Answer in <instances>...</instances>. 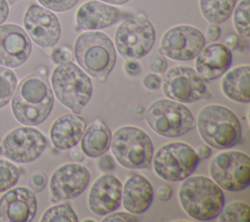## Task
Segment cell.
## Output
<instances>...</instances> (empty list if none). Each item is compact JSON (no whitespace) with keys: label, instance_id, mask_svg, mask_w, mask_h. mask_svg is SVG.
I'll use <instances>...</instances> for the list:
<instances>
[{"label":"cell","instance_id":"obj_18","mask_svg":"<svg viewBox=\"0 0 250 222\" xmlns=\"http://www.w3.org/2000/svg\"><path fill=\"white\" fill-rule=\"evenodd\" d=\"M122 184L114 175L106 173L91 186L88 194L90 210L99 216H104L115 211L121 202Z\"/></svg>","mask_w":250,"mask_h":222},{"label":"cell","instance_id":"obj_27","mask_svg":"<svg viewBox=\"0 0 250 222\" xmlns=\"http://www.w3.org/2000/svg\"><path fill=\"white\" fill-rule=\"evenodd\" d=\"M18 85L16 73L0 66V109L4 108L12 99Z\"/></svg>","mask_w":250,"mask_h":222},{"label":"cell","instance_id":"obj_22","mask_svg":"<svg viewBox=\"0 0 250 222\" xmlns=\"http://www.w3.org/2000/svg\"><path fill=\"white\" fill-rule=\"evenodd\" d=\"M86 129L85 120L72 113L59 116L51 125L50 139L53 146L61 151L73 148Z\"/></svg>","mask_w":250,"mask_h":222},{"label":"cell","instance_id":"obj_11","mask_svg":"<svg viewBox=\"0 0 250 222\" xmlns=\"http://www.w3.org/2000/svg\"><path fill=\"white\" fill-rule=\"evenodd\" d=\"M166 97L180 103H192L204 98L207 87L198 72L188 66L171 67L162 80Z\"/></svg>","mask_w":250,"mask_h":222},{"label":"cell","instance_id":"obj_29","mask_svg":"<svg viewBox=\"0 0 250 222\" xmlns=\"http://www.w3.org/2000/svg\"><path fill=\"white\" fill-rule=\"evenodd\" d=\"M249 9L250 0H241L236 8L233 9V25L237 33L245 39H248L250 36Z\"/></svg>","mask_w":250,"mask_h":222},{"label":"cell","instance_id":"obj_5","mask_svg":"<svg viewBox=\"0 0 250 222\" xmlns=\"http://www.w3.org/2000/svg\"><path fill=\"white\" fill-rule=\"evenodd\" d=\"M51 84L59 102L74 113H79L83 110L93 93L90 77L71 61L55 67Z\"/></svg>","mask_w":250,"mask_h":222},{"label":"cell","instance_id":"obj_17","mask_svg":"<svg viewBox=\"0 0 250 222\" xmlns=\"http://www.w3.org/2000/svg\"><path fill=\"white\" fill-rule=\"evenodd\" d=\"M37 211L35 193L26 187L11 188L0 198V221L29 222Z\"/></svg>","mask_w":250,"mask_h":222},{"label":"cell","instance_id":"obj_38","mask_svg":"<svg viewBox=\"0 0 250 222\" xmlns=\"http://www.w3.org/2000/svg\"><path fill=\"white\" fill-rule=\"evenodd\" d=\"M124 68H125L126 73L129 76H133V77L138 76L142 71L141 65L138 62L133 61V60H128L124 65Z\"/></svg>","mask_w":250,"mask_h":222},{"label":"cell","instance_id":"obj_10","mask_svg":"<svg viewBox=\"0 0 250 222\" xmlns=\"http://www.w3.org/2000/svg\"><path fill=\"white\" fill-rule=\"evenodd\" d=\"M213 181L229 192H238L250 184V158L239 151H227L216 155L209 165Z\"/></svg>","mask_w":250,"mask_h":222},{"label":"cell","instance_id":"obj_42","mask_svg":"<svg viewBox=\"0 0 250 222\" xmlns=\"http://www.w3.org/2000/svg\"><path fill=\"white\" fill-rule=\"evenodd\" d=\"M10 12L9 4L7 0H0V24H3L8 19Z\"/></svg>","mask_w":250,"mask_h":222},{"label":"cell","instance_id":"obj_41","mask_svg":"<svg viewBox=\"0 0 250 222\" xmlns=\"http://www.w3.org/2000/svg\"><path fill=\"white\" fill-rule=\"evenodd\" d=\"M229 50H234L239 45V37L236 34H229L225 39L224 44Z\"/></svg>","mask_w":250,"mask_h":222},{"label":"cell","instance_id":"obj_14","mask_svg":"<svg viewBox=\"0 0 250 222\" xmlns=\"http://www.w3.org/2000/svg\"><path fill=\"white\" fill-rule=\"evenodd\" d=\"M90 171L79 162L65 163L58 167L49 182L51 197L55 200H67L79 197L90 183Z\"/></svg>","mask_w":250,"mask_h":222},{"label":"cell","instance_id":"obj_23","mask_svg":"<svg viewBox=\"0 0 250 222\" xmlns=\"http://www.w3.org/2000/svg\"><path fill=\"white\" fill-rule=\"evenodd\" d=\"M221 88L229 100L248 104L250 102V67L243 65L229 70L221 81Z\"/></svg>","mask_w":250,"mask_h":222},{"label":"cell","instance_id":"obj_2","mask_svg":"<svg viewBox=\"0 0 250 222\" xmlns=\"http://www.w3.org/2000/svg\"><path fill=\"white\" fill-rule=\"evenodd\" d=\"M179 200L185 212L198 221L215 219L225 205L222 189L202 175L184 179L179 189Z\"/></svg>","mask_w":250,"mask_h":222},{"label":"cell","instance_id":"obj_31","mask_svg":"<svg viewBox=\"0 0 250 222\" xmlns=\"http://www.w3.org/2000/svg\"><path fill=\"white\" fill-rule=\"evenodd\" d=\"M79 0H38L46 9L54 12H65L73 8Z\"/></svg>","mask_w":250,"mask_h":222},{"label":"cell","instance_id":"obj_25","mask_svg":"<svg viewBox=\"0 0 250 222\" xmlns=\"http://www.w3.org/2000/svg\"><path fill=\"white\" fill-rule=\"evenodd\" d=\"M236 0H199L202 16L210 23H223L232 14Z\"/></svg>","mask_w":250,"mask_h":222},{"label":"cell","instance_id":"obj_3","mask_svg":"<svg viewBox=\"0 0 250 222\" xmlns=\"http://www.w3.org/2000/svg\"><path fill=\"white\" fill-rule=\"evenodd\" d=\"M74 55L80 67L100 81H105L116 63L111 39L101 31L80 34L74 43Z\"/></svg>","mask_w":250,"mask_h":222},{"label":"cell","instance_id":"obj_36","mask_svg":"<svg viewBox=\"0 0 250 222\" xmlns=\"http://www.w3.org/2000/svg\"><path fill=\"white\" fill-rule=\"evenodd\" d=\"M143 84L148 90H157L161 85V77L157 73H148L144 77Z\"/></svg>","mask_w":250,"mask_h":222},{"label":"cell","instance_id":"obj_48","mask_svg":"<svg viewBox=\"0 0 250 222\" xmlns=\"http://www.w3.org/2000/svg\"><path fill=\"white\" fill-rule=\"evenodd\" d=\"M10 3H14V2H16V1H18V0H8Z\"/></svg>","mask_w":250,"mask_h":222},{"label":"cell","instance_id":"obj_21","mask_svg":"<svg viewBox=\"0 0 250 222\" xmlns=\"http://www.w3.org/2000/svg\"><path fill=\"white\" fill-rule=\"evenodd\" d=\"M153 200L150 182L141 174H132L122 186L121 200L124 208L133 214H141L148 209Z\"/></svg>","mask_w":250,"mask_h":222},{"label":"cell","instance_id":"obj_46","mask_svg":"<svg viewBox=\"0 0 250 222\" xmlns=\"http://www.w3.org/2000/svg\"><path fill=\"white\" fill-rule=\"evenodd\" d=\"M3 155V145H2V141L0 140V155Z\"/></svg>","mask_w":250,"mask_h":222},{"label":"cell","instance_id":"obj_34","mask_svg":"<svg viewBox=\"0 0 250 222\" xmlns=\"http://www.w3.org/2000/svg\"><path fill=\"white\" fill-rule=\"evenodd\" d=\"M72 59L71 50L68 47H59L56 48L52 53V60L55 64H62L66 62H70Z\"/></svg>","mask_w":250,"mask_h":222},{"label":"cell","instance_id":"obj_16","mask_svg":"<svg viewBox=\"0 0 250 222\" xmlns=\"http://www.w3.org/2000/svg\"><path fill=\"white\" fill-rule=\"evenodd\" d=\"M32 51L30 37L18 24H0V66L18 67L23 65Z\"/></svg>","mask_w":250,"mask_h":222},{"label":"cell","instance_id":"obj_8","mask_svg":"<svg viewBox=\"0 0 250 222\" xmlns=\"http://www.w3.org/2000/svg\"><path fill=\"white\" fill-rule=\"evenodd\" d=\"M114 41L122 58L141 59L151 50L155 41V29L146 15L137 14L118 25Z\"/></svg>","mask_w":250,"mask_h":222},{"label":"cell","instance_id":"obj_43","mask_svg":"<svg viewBox=\"0 0 250 222\" xmlns=\"http://www.w3.org/2000/svg\"><path fill=\"white\" fill-rule=\"evenodd\" d=\"M197 156L199 159H206L208 157L211 156L212 154V150L209 146L207 145H203V146H199L196 151H195Z\"/></svg>","mask_w":250,"mask_h":222},{"label":"cell","instance_id":"obj_32","mask_svg":"<svg viewBox=\"0 0 250 222\" xmlns=\"http://www.w3.org/2000/svg\"><path fill=\"white\" fill-rule=\"evenodd\" d=\"M148 67L155 73H164L167 69L168 63L164 55L160 52H153L149 55L147 61Z\"/></svg>","mask_w":250,"mask_h":222},{"label":"cell","instance_id":"obj_26","mask_svg":"<svg viewBox=\"0 0 250 222\" xmlns=\"http://www.w3.org/2000/svg\"><path fill=\"white\" fill-rule=\"evenodd\" d=\"M221 222H249L250 206L241 200H234L223 206L218 215Z\"/></svg>","mask_w":250,"mask_h":222},{"label":"cell","instance_id":"obj_19","mask_svg":"<svg viewBox=\"0 0 250 222\" xmlns=\"http://www.w3.org/2000/svg\"><path fill=\"white\" fill-rule=\"evenodd\" d=\"M121 18L120 10L98 0L82 4L76 12V23L83 30L103 29L116 23Z\"/></svg>","mask_w":250,"mask_h":222},{"label":"cell","instance_id":"obj_45","mask_svg":"<svg viewBox=\"0 0 250 222\" xmlns=\"http://www.w3.org/2000/svg\"><path fill=\"white\" fill-rule=\"evenodd\" d=\"M102 2H105L108 4H113V5H123L127 3L129 0H101Z\"/></svg>","mask_w":250,"mask_h":222},{"label":"cell","instance_id":"obj_15","mask_svg":"<svg viewBox=\"0 0 250 222\" xmlns=\"http://www.w3.org/2000/svg\"><path fill=\"white\" fill-rule=\"evenodd\" d=\"M23 26L28 36L40 47L55 46L61 37V23L58 17L50 10L32 4L23 17Z\"/></svg>","mask_w":250,"mask_h":222},{"label":"cell","instance_id":"obj_4","mask_svg":"<svg viewBox=\"0 0 250 222\" xmlns=\"http://www.w3.org/2000/svg\"><path fill=\"white\" fill-rule=\"evenodd\" d=\"M196 125L202 140L215 149H229L242 138L239 119L225 106L209 105L201 109Z\"/></svg>","mask_w":250,"mask_h":222},{"label":"cell","instance_id":"obj_28","mask_svg":"<svg viewBox=\"0 0 250 222\" xmlns=\"http://www.w3.org/2000/svg\"><path fill=\"white\" fill-rule=\"evenodd\" d=\"M41 222H77L78 217L68 203H60L49 207L42 215Z\"/></svg>","mask_w":250,"mask_h":222},{"label":"cell","instance_id":"obj_12","mask_svg":"<svg viewBox=\"0 0 250 222\" xmlns=\"http://www.w3.org/2000/svg\"><path fill=\"white\" fill-rule=\"evenodd\" d=\"M3 155L13 162L29 163L36 160L47 146L46 137L32 126H21L10 131L2 141Z\"/></svg>","mask_w":250,"mask_h":222},{"label":"cell","instance_id":"obj_13","mask_svg":"<svg viewBox=\"0 0 250 222\" xmlns=\"http://www.w3.org/2000/svg\"><path fill=\"white\" fill-rule=\"evenodd\" d=\"M205 47V37L196 27L187 24L169 28L161 38L159 52L175 61H190Z\"/></svg>","mask_w":250,"mask_h":222},{"label":"cell","instance_id":"obj_1","mask_svg":"<svg viewBox=\"0 0 250 222\" xmlns=\"http://www.w3.org/2000/svg\"><path fill=\"white\" fill-rule=\"evenodd\" d=\"M12 112L23 125L36 126L50 115L54 93L45 76L31 74L23 78L12 97Z\"/></svg>","mask_w":250,"mask_h":222},{"label":"cell","instance_id":"obj_20","mask_svg":"<svg viewBox=\"0 0 250 222\" xmlns=\"http://www.w3.org/2000/svg\"><path fill=\"white\" fill-rule=\"evenodd\" d=\"M232 56L224 44L213 43L204 47L196 56L195 70L206 80H214L223 75L230 67Z\"/></svg>","mask_w":250,"mask_h":222},{"label":"cell","instance_id":"obj_47","mask_svg":"<svg viewBox=\"0 0 250 222\" xmlns=\"http://www.w3.org/2000/svg\"><path fill=\"white\" fill-rule=\"evenodd\" d=\"M88 221H91V222H95V220H93V219H84V220H83V222H88Z\"/></svg>","mask_w":250,"mask_h":222},{"label":"cell","instance_id":"obj_35","mask_svg":"<svg viewBox=\"0 0 250 222\" xmlns=\"http://www.w3.org/2000/svg\"><path fill=\"white\" fill-rule=\"evenodd\" d=\"M104 222H117V221H139V219L131 212H123V211H118V212H110L106 214V216L103 219Z\"/></svg>","mask_w":250,"mask_h":222},{"label":"cell","instance_id":"obj_6","mask_svg":"<svg viewBox=\"0 0 250 222\" xmlns=\"http://www.w3.org/2000/svg\"><path fill=\"white\" fill-rule=\"evenodd\" d=\"M110 148L118 163L126 168L141 169L151 164L153 155L151 139L139 127L118 128L111 137Z\"/></svg>","mask_w":250,"mask_h":222},{"label":"cell","instance_id":"obj_33","mask_svg":"<svg viewBox=\"0 0 250 222\" xmlns=\"http://www.w3.org/2000/svg\"><path fill=\"white\" fill-rule=\"evenodd\" d=\"M28 186L31 191L34 193L42 192L47 186V176L43 172L34 173L28 181Z\"/></svg>","mask_w":250,"mask_h":222},{"label":"cell","instance_id":"obj_9","mask_svg":"<svg viewBox=\"0 0 250 222\" xmlns=\"http://www.w3.org/2000/svg\"><path fill=\"white\" fill-rule=\"evenodd\" d=\"M154 172L166 181L176 182L188 177L196 169L199 158L195 151L183 142H171L152 155Z\"/></svg>","mask_w":250,"mask_h":222},{"label":"cell","instance_id":"obj_39","mask_svg":"<svg viewBox=\"0 0 250 222\" xmlns=\"http://www.w3.org/2000/svg\"><path fill=\"white\" fill-rule=\"evenodd\" d=\"M173 196V190L168 185H160L156 190V198L161 201H168Z\"/></svg>","mask_w":250,"mask_h":222},{"label":"cell","instance_id":"obj_24","mask_svg":"<svg viewBox=\"0 0 250 222\" xmlns=\"http://www.w3.org/2000/svg\"><path fill=\"white\" fill-rule=\"evenodd\" d=\"M80 140L83 154L89 157H98L109 149L111 131L104 122L96 120L85 129Z\"/></svg>","mask_w":250,"mask_h":222},{"label":"cell","instance_id":"obj_30","mask_svg":"<svg viewBox=\"0 0 250 222\" xmlns=\"http://www.w3.org/2000/svg\"><path fill=\"white\" fill-rule=\"evenodd\" d=\"M21 172L14 163L0 159V193H4L13 188L19 181Z\"/></svg>","mask_w":250,"mask_h":222},{"label":"cell","instance_id":"obj_40","mask_svg":"<svg viewBox=\"0 0 250 222\" xmlns=\"http://www.w3.org/2000/svg\"><path fill=\"white\" fill-rule=\"evenodd\" d=\"M221 36V27L217 23H210L206 28V37L209 41H217Z\"/></svg>","mask_w":250,"mask_h":222},{"label":"cell","instance_id":"obj_7","mask_svg":"<svg viewBox=\"0 0 250 222\" xmlns=\"http://www.w3.org/2000/svg\"><path fill=\"white\" fill-rule=\"evenodd\" d=\"M148 126L163 137H180L195 128L196 122L191 111L183 103L159 99L145 111Z\"/></svg>","mask_w":250,"mask_h":222},{"label":"cell","instance_id":"obj_44","mask_svg":"<svg viewBox=\"0 0 250 222\" xmlns=\"http://www.w3.org/2000/svg\"><path fill=\"white\" fill-rule=\"evenodd\" d=\"M69 156L74 162H82L84 160V155L77 149L71 150Z\"/></svg>","mask_w":250,"mask_h":222},{"label":"cell","instance_id":"obj_37","mask_svg":"<svg viewBox=\"0 0 250 222\" xmlns=\"http://www.w3.org/2000/svg\"><path fill=\"white\" fill-rule=\"evenodd\" d=\"M99 167L104 172H111L115 169V160L109 155H102L99 161Z\"/></svg>","mask_w":250,"mask_h":222}]
</instances>
